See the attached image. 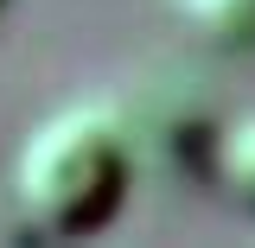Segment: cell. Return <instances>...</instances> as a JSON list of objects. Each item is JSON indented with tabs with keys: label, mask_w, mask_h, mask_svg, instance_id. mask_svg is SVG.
<instances>
[{
	"label": "cell",
	"mask_w": 255,
	"mask_h": 248,
	"mask_svg": "<svg viewBox=\"0 0 255 248\" xmlns=\"http://www.w3.org/2000/svg\"><path fill=\"white\" fill-rule=\"evenodd\" d=\"M134 134L109 102L51 108L13 153V204L38 236H96L128 204Z\"/></svg>",
	"instance_id": "1"
},
{
	"label": "cell",
	"mask_w": 255,
	"mask_h": 248,
	"mask_svg": "<svg viewBox=\"0 0 255 248\" xmlns=\"http://www.w3.org/2000/svg\"><path fill=\"white\" fill-rule=\"evenodd\" d=\"M204 172L217 178V191L255 217V108L243 115H223L217 134H211V153H204Z\"/></svg>",
	"instance_id": "2"
},
{
	"label": "cell",
	"mask_w": 255,
	"mask_h": 248,
	"mask_svg": "<svg viewBox=\"0 0 255 248\" xmlns=\"http://www.w3.org/2000/svg\"><path fill=\"white\" fill-rule=\"evenodd\" d=\"M204 51H255V0H166Z\"/></svg>",
	"instance_id": "3"
}]
</instances>
